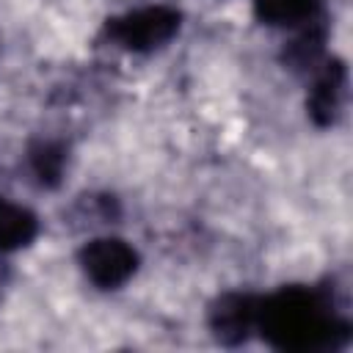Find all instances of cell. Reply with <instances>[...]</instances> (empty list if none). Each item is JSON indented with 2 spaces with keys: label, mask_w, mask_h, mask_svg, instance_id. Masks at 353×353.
I'll return each mask as SVG.
<instances>
[{
  "label": "cell",
  "mask_w": 353,
  "mask_h": 353,
  "mask_svg": "<svg viewBox=\"0 0 353 353\" xmlns=\"http://www.w3.org/2000/svg\"><path fill=\"white\" fill-rule=\"evenodd\" d=\"M256 331L279 350H336L350 336V323L336 314L325 290L284 287L259 303Z\"/></svg>",
  "instance_id": "cell-1"
},
{
  "label": "cell",
  "mask_w": 353,
  "mask_h": 353,
  "mask_svg": "<svg viewBox=\"0 0 353 353\" xmlns=\"http://www.w3.org/2000/svg\"><path fill=\"white\" fill-rule=\"evenodd\" d=\"M179 22H182V14L176 8L149 6V8L121 14V17H110L105 22V36L124 50L149 52L171 41L179 30Z\"/></svg>",
  "instance_id": "cell-2"
},
{
  "label": "cell",
  "mask_w": 353,
  "mask_h": 353,
  "mask_svg": "<svg viewBox=\"0 0 353 353\" xmlns=\"http://www.w3.org/2000/svg\"><path fill=\"white\" fill-rule=\"evenodd\" d=\"M77 259L88 281L97 284L99 290H116L138 270V251L119 237L88 240L80 248Z\"/></svg>",
  "instance_id": "cell-3"
},
{
  "label": "cell",
  "mask_w": 353,
  "mask_h": 353,
  "mask_svg": "<svg viewBox=\"0 0 353 353\" xmlns=\"http://www.w3.org/2000/svg\"><path fill=\"white\" fill-rule=\"evenodd\" d=\"M259 295L251 292H223L210 303L207 312V323L212 336L221 345H243L251 331H256V320H259Z\"/></svg>",
  "instance_id": "cell-4"
},
{
  "label": "cell",
  "mask_w": 353,
  "mask_h": 353,
  "mask_svg": "<svg viewBox=\"0 0 353 353\" xmlns=\"http://www.w3.org/2000/svg\"><path fill=\"white\" fill-rule=\"evenodd\" d=\"M345 88H347V69L339 58H331L323 63V69L314 77V85L309 91L306 108L314 124L328 127L336 121L342 102H345Z\"/></svg>",
  "instance_id": "cell-5"
},
{
  "label": "cell",
  "mask_w": 353,
  "mask_h": 353,
  "mask_svg": "<svg viewBox=\"0 0 353 353\" xmlns=\"http://www.w3.org/2000/svg\"><path fill=\"white\" fill-rule=\"evenodd\" d=\"M323 0H256L254 14L273 28H301L320 19Z\"/></svg>",
  "instance_id": "cell-6"
},
{
  "label": "cell",
  "mask_w": 353,
  "mask_h": 353,
  "mask_svg": "<svg viewBox=\"0 0 353 353\" xmlns=\"http://www.w3.org/2000/svg\"><path fill=\"white\" fill-rule=\"evenodd\" d=\"M36 234H39V218L28 207L0 196V251L6 254L25 248L33 243Z\"/></svg>",
  "instance_id": "cell-7"
},
{
  "label": "cell",
  "mask_w": 353,
  "mask_h": 353,
  "mask_svg": "<svg viewBox=\"0 0 353 353\" xmlns=\"http://www.w3.org/2000/svg\"><path fill=\"white\" fill-rule=\"evenodd\" d=\"M323 44H325V28L320 25V19L309 22L306 30L292 39L287 47H284V63L295 72H309V69H317L320 58H323Z\"/></svg>",
  "instance_id": "cell-8"
},
{
  "label": "cell",
  "mask_w": 353,
  "mask_h": 353,
  "mask_svg": "<svg viewBox=\"0 0 353 353\" xmlns=\"http://www.w3.org/2000/svg\"><path fill=\"white\" fill-rule=\"evenodd\" d=\"M30 171L44 188H58L66 168V146L61 141H36L28 152Z\"/></svg>",
  "instance_id": "cell-9"
},
{
  "label": "cell",
  "mask_w": 353,
  "mask_h": 353,
  "mask_svg": "<svg viewBox=\"0 0 353 353\" xmlns=\"http://www.w3.org/2000/svg\"><path fill=\"white\" fill-rule=\"evenodd\" d=\"M72 215L80 218V221L88 223V226H94V223H108V221H113V218L119 215V204H116L113 196H97V193H91V196H80V199L74 201Z\"/></svg>",
  "instance_id": "cell-10"
},
{
  "label": "cell",
  "mask_w": 353,
  "mask_h": 353,
  "mask_svg": "<svg viewBox=\"0 0 353 353\" xmlns=\"http://www.w3.org/2000/svg\"><path fill=\"white\" fill-rule=\"evenodd\" d=\"M8 284H11V268H8V262L0 259V298H3V292L8 290Z\"/></svg>",
  "instance_id": "cell-11"
}]
</instances>
